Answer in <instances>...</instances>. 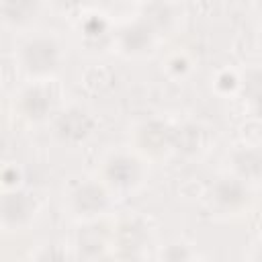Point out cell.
<instances>
[{
  "label": "cell",
  "mask_w": 262,
  "mask_h": 262,
  "mask_svg": "<svg viewBox=\"0 0 262 262\" xmlns=\"http://www.w3.org/2000/svg\"><path fill=\"white\" fill-rule=\"evenodd\" d=\"M59 63V49L51 39H33L23 47V66L29 74L47 76Z\"/></svg>",
  "instance_id": "cell-1"
},
{
  "label": "cell",
  "mask_w": 262,
  "mask_h": 262,
  "mask_svg": "<svg viewBox=\"0 0 262 262\" xmlns=\"http://www.w3.org/2000/svg\"><path fill=\"white\" fill-rule=\"evenodd\" d=\"M94 127L92 117L82 108H68L55 119V133L70 143H78L90 135Z\"/></svg>",
  "instance_id": "cell-2"
},
{
  "label": "cell",
  "mask_w": 262,
  "mask_h": 262,
  "mask_svg": "<svg viewBox=\"0 0 262 262\" xmlns=\"http://www.w3.org/2000/svg\"><path fill=\"white\" fill-rule=\"evenodd\" d=\"M35 213V201L23 192V190H12L2 196V221L8 227H18L25 225Z\"/></svg>",
  "instance_id": "cell-3"
},
{
  "label": "cell",
  "mask_w": 262,
  "mask_h": 262,
  "mask_svg": "<svg viewBox=\"0 0 262 262\" xmlns=\"http://www.w3.org/2000/svg\"><path fill=\"white\" fill-rule=\"evenodd\" d=\"M72 205H74V209L80 215L92 217V215H98V213H102L106 209L108 196H106V190L100 184H96V182H84V184H80L74 190Z\"/></svg>",
  "instance_id": "cell-4"
},
{
  "label": "cell",
  "mask_w": 262,
  "mask_h": 262,
  "mask_svg": "<svg viewBox=\"0 0 262 262\" xmlns=\"http://www.w3.org/2000/svg\"><path fill=\"white\" fill-rule=\"evenodd\" d=\"M104 174H106L111 184H115L119 188H127V186L137 182V178H139V164H137L135 158L119 154V156H113L106 162Z\"/></svg>",
  "instance_id": "cell-5"
},
{
  "label": "cell",
  "mask_w": 262,
  "mask_h": 262,
  "mask_svg": "<svg viewBox=\"0 0 262 262\" xmlns=\"http://www.w3.org/2000/svg\"><path fill=\"white\" fill-rule=\"evenodd\" d=\"M213 199L223 209H239L248 203V188L242 178H219L213 186Z\"/></svg>",
  "instance_id": "cell-6"
},
{
  "label": "cell",
  "mask_w": 262,
  "mask_h": 262,
  "mask_svg": "<svg viewBox=\"0 0 262 262\" xmlns=\"http://www.w3.org/2000/svg\"><path fill=\"white\" fill-rule=\"evenodd\" d=\"M20 111L31 121H43L51 111V94L41 86H29L20 94Z\"/></svg>",
  "instance_id": "cell-7"
},
{
  "label": "cell",
  "mask_w": 262,
  "mask_h": 262,
  "mask_svg": "<svg viewBox=\"0 0 262 262\" xmlns=\"http://www.w3.org/2000/svg\"><path fill=\"white\" fill-rule=\"evenodd\" d=\"M172 133L174 129L160 123V121H151L147 125L141 127L139 131V143L143 145L145 151L151 154H160L166 147H172Z\"/></svg>",
  "instance_id": "cell-8"
},
{
  "label": "cell",
  "mask_w": 262,
  "mask_h": 262,
  "mask_svg": "<svg viewBox=\"0 0 262 262\" xmlns=\"http://www.w3.org/2000/svg\"><path fill=\"white\" fill-rule=\"evenodd\" d=\"M154 33L156 31L145 20L133 23V25H129L121 31V47L129 53L145 51V49H149V45L154 41Z\"/></svg>",
  "instance_id": "cell-9"
},
{
  "label": "cell",
  "mask_w": 262,
  "mask_h": 262,
  "mask_svg": "<svg viewBox=\"0 0 262 262\" xmlns=\"http://www.w3.org/2000/svg\"><path fill=\"white\" fill-rule=\"evenodd\" d=\"M233 168L242 180L262 176V151L252 147H242L233 154Z\"/></svg>",
  "instance_id": "cell-10"
},
{
  "label": "cell",
  "mask_w": 262,
  "mask_h": 262,
  "mask_svg": "<svg viewBox=\"0 0 262 262\" xmlns=\"http://www.w3.org/2000/svg\"><path fill=\"white\" fill-rule=\"evenodd\" d=\"M39 0H2V14L12 25H23L35 16Z\"/></svg>",
  "instance_id": "cell-11"
},
{
  "label": "cell",
  "mask_w": 262,
  "mask_h": 262,
  "mask_svg": "<svg viewBox=\"0 0 262 262\" xmlns=\"http://www.w3.org/2000/svg\"><path fill=\"white\" fill-rule=\"evenodd\" d=\"M119 248L121 250H129V256L135 254V250H139L145 242V231L137 221H127L119 227Z\"/></svg>",
  "instance_id": "cell-12"
},
{
  "label": "cell",
  "mask_w": 262,
  "mask_h": 262,
  "mask_svg": "<svg viewBox=\"0 0 262 262\" xmlns=\"http://www.w3.org/2000/svg\"><path fill=\"white\" fill-rule=\"evenodd\" d=\"M201 145V129L194 125H182L172 133V147L182 154H192Z\"/></svg>",
  "instance_id": "cell-13"
},
{
  "label": "cell",
  "mask_w": 262,
  "mask_h": 262,
  "mask_svg": "<svg viewBox=\"0 0 262 262\" xmlns=\"http://www.w3.org/2000/svg\"><path fill=\"white\" fill-rule=\"evenodd\" d=\"M143 16H145L143 20H145L154 31H158V29H166V27L172 23V10H170V6H168L166 2H162V0L147 2Z\"/></svg>",
  "instance_id": "cell-14"
},
{
  "label": "cell",
  "mask_w": 262,
  "mask_h": 262,
  "mask_svg": "<svg viewBox=\"0 0 262 262\" xmlns=\"http://www.w3.org/2000/svg\"><path fill=\"white\" fill-rule=\"evenodd\" d=\"M104 248V237L98 231V227H86L80 233V250H84L86 256H96Z\"/></svg>",
  "instance_id": "cell-15"
},
{
  "label": "cell",
  "mask_w": 262,
  "mask_h": 262,
  "mask_svg": "<svg viewBox=\"0 0 262 262\" xmlns=\"http://www.w3.org/2000/svg\"><path fill=\"white\" fill-rule=\"evenodd\" d=\"M242 86H244V94H248L256 102L262 96V70L248 72L246 78H244V82H242Z\"/></svg>",
  "instance_id": "cell-16"
},
{
  "label": "cell",
  "mask_w": 262,
  "mask_h": 262,
  "mask_svg": "<svg viewBox=\"0 0 262 262\" xmlns=\"http://www.w3.org/2000/svg\"><path fill=\"white\" fill-rule=\"evenodd\" d=\"M256 111H258V117L262 119V96L256 100Z\"/></svg>",
  "instance_id": "cell-17"
},
{
  "label": "cell",
  "mask_w": 262,
  "mask_h": 262,
  "mask_svg": "<svg viewBox=\"0 0 262 262\" xmlns=\"http://www.w3.org/2000/svg\"><path fill=\"white\" fill-rule=\"evenodd\" d=\"M256 258H262V246H260V250L256 252Z\"/></svg>",
  "instance_id": "cell-18"
},
{
  "label": "cell",
  "mask_w": 262,
  "mask_h": 262,
  "mask_svg": "<svg viewBox=\"0 0 262 262\" xmlns=\"http://www.w3.org/2000/svg\"><path fill=\"white\" fill-rule=\"evenodd\" d=\"M260 14H262V2H260Z\"/></svg>",
  "instance_id": "cell-19"
},
{
  "label": "cell",
  "mask_w": 262,
  "mask_h": 262,
  "mask_svg": "<svg viewBox=\"0 0 262 262\" xmlns=\"http://www.w3.org/2000/svg\"><path fill=\"white\" fill-rule=\"evenodd\" d=\"M260 151H262V143H260Z\"/></svg>",
  "instance_id": "cell-20"
},
{
  "label": "cell",
  "mask_w": 262,
  "mask_h": 262,
  "mask_svg": "<svg viewBox=\"0 0 262 262\" xmlns=\"http://www.w3.org/2000/svg\"><path fill=\"white\" fill-rule=\"evenodd\" d=\"M145 2H154V0H145Z\"/></svg>",
  "instance_id": "cell-21"
},
{
  "label": "cell",
  "mask_w": 262,
  "mask_h": 262,
  "mask_svg": "<svg viewBox=\"0 0 262 262\" xmlns=\"http://www.w3.org/2000/svg\"><path fill=\"white\" fill-rule=\"evenodd\" d=\"M74 2H78V0H74Z\"/></svg>",
  "instance_id": "cell-22"
}]
</instances>
